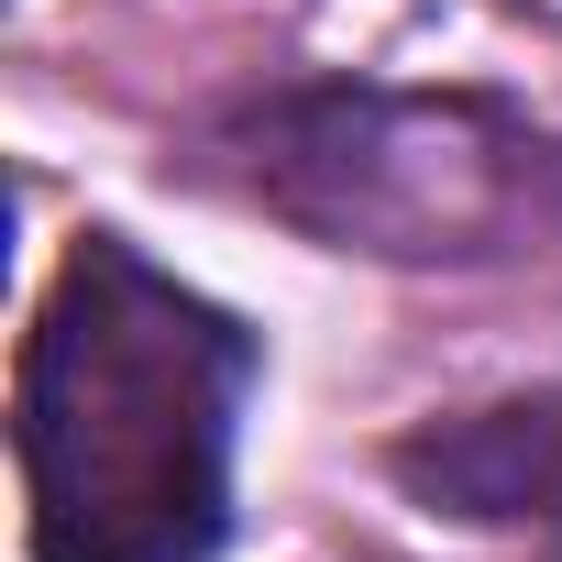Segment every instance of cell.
<instances>
[{
    "instance_id": "1",
    "label": "cell",
    "mask_w": 562,
    "mask_h": 562,
    "mask_svg": "<svg viewBox=\"0 0 562 562\" xmlns=\"http://www.w3.org/2000/svg\"><path fill=\"white\" fill-rule=\"evenodd\" d=\"M254 331L89 232L23 342V507L34 562H210L232 529V419Z\"/></svg>"
},
{
    "instance_id": "2",
    "label": "cell",
    "mask_w": 562,
    "mask_h": 562,
    "mask_svg": "<svg viewBox=\"0 0 562 562\" xmlns=\"http://www.w3.org/2000/svg\"><path fill=\"white\" fill-rule=\"evenodd\" d=\"M232 177L342 254L463 265L507 254L562 210V155L485 100H397V89H288L221 133Z\"/></svg>"
},
{
    "instance_id": "3",
    "label": "cell",
    "mask_w": 562,
    "mask_h": 562,
    "mask_svg": "<svg viewBox=\"0 0 562 562\" xmlns=\"http://www.w3.org/2000/svg\"><path fill=\"white\" fill-rule=\"evenodd\" d=\"M386 463H397V485H408L419 507L474 518V529L562 518V386L496 397V408H463V419H430V430H408Z\"/></svg>"
}]
</instances>
